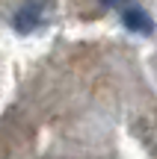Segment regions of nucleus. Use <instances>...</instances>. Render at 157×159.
<instances>
[{
	"instance_id": "f257e3e1",
	"label": "nucleus",
	"mask_w": 157,
	"mask_h": 159,
	"mask_svg": "<svg viewBox=\"0 0 157 159\" xmlns=\"http://www.w3.org/2000/svg\"><path fill=\"white\" fill-rule=\"evenodd\" d=\"M45 12H47V6H45V0H27V3L21 6V9L15 12V30L18 33H36V30L45 24Z\"/></svg>"
},
{
	"instance_id": "f03ea898",
	"label": "nucleus",
	"mask_w": 157,
	"mask_h": 159,
	"mask_svg": "<svg viewBox=\"0 0 157 159\" xmlns=\"http://www.w3.org/2000/svg\"><path fill=\"white\" fill-rule=\"evenodd\" d=\"M122 24L130 30V33H140V35H151L154 33L151 15H148L145 9H140V6H130V3L122 9Z\"/></svg>"
},
{
	"instance_id": "7ed1b4c3",
	"label": "nucleus",
	"mask_w": 157,
	"mask_h": 159,
	"mask_svg": "<svg viewBox=\"0 0 157 159\" xmlns=\"http://www.w3.org/2000/svg\"><path fill=\"white\" fill-rule=\"evenodd\" d=\"M130 0H101V6H107V9H125Z\"/></svg>"
}]
</instances>
